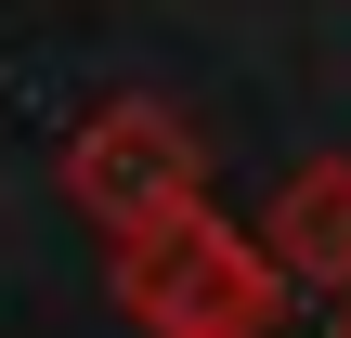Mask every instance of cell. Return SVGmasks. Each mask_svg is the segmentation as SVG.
<instances>
[{"label": "cell", "mask_w": 351, "mask_h": 338, "mask_svg": "<svg viewBox=\"0 0 351 338\" xmlns=\"http://www.w3.org/2000/svg\"><path fill=\"white\" fill-rule=\"evenodd\" d=\"M339 338H351V300H339Z\"/></svg>", "instance_id": "cell-4"}, {"label": "cell", "mask_w": 351, "mask_h": 338, "mask_svg": "<svg viewBox=\"0 0 351 338\" xmlns=\"http://www.w3.org/2000/svg\"><path fill=\"white\" fill-rule=\"evenodd\" d=\"M117 274V313L143 338H274L287 326V274H274V248L261 234H234L221 208H195V221H169V234H143V248H117L104 261Z\"/></svg>", "instance_id": "cell-1"}, {"label": "cell", "mask_w": 351, "mask_h": 338, "mask_svg": "<svg viewBox=\"0 0 351 338\" xmlns=\"http://www.w3.org/2000/svg\"><path fill=\"white\" fill-rule=\"evenodd\" d=\"M261 248H274V274H287L300 300H351V156L287 169V195H274Z\"/></svg>", "instance_id": "cell-3"}, {"label": "cell", "mask_w": 351, "mask_h": 338, "mask_svg": "<svg viewBox=\"0 0 351 338\" xmlns=\"http://www.w3.org/2000/svg\"><path fill=\"white\" fill-rule=\"evenodd\" d=\"M65 195L91 208L104 248H143V234H169V221L208 208V156H195V130L156 91H117V104H91L65 130Z\"/></svg>", "instance_id": "cell-2"}]
</instances>
